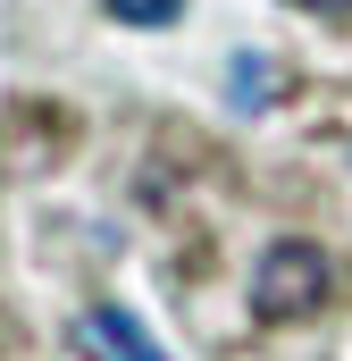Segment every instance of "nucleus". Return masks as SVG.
<instances>
[{"label":"nucleus","instance_id":"obj_1","mask_svg":"<svg viewBox=\"0 0 352 361\" xmlns=\"http://www.w3.org/2000/svg\"><path fill=\"white\" fill-rule=\"evenodd\" d=\"M327 294H336V252L310 244V235H277L260 261H252V277H244V302H252L260 328H294V319H310Z\"/></svg>","mask_w":352,"mask_h":361},{"label":"nucleus","instance_id":"obj_2","mask_svg":"<svg viewBox=\"0 0 352 361\" xmlns=\"http://www.w3.org/2000/svg\"><path fill=\"white\" fill-rule=\"evenodd\" d=\"M76 353L84 361H168L151 345V328L134 311H118V302H92L84 319H76Z\"/></svg>","mask_w":352,"mask_h":361},{"label":"nucleus","instance_id":"obj_3","mask_svg":"<svg viewBox=\"0 0 352 361\" xmlns=\"http://www.w3.org/2000/svg\"><path fill=\"white\" fill-rule=\"evenodd\" d=\"M227 101H235V109H268V101H277V68H268L260 51H244V59H235V76H227Z\"/></svg>","mask_w":352,"mask_h":361},{"label":"nucleus","instance_id":"obj_4","mask_svg":"<svg viewBox=\"0 0 352 361\" xmlns=\"http://www.w3.org/2000/svg\"><path fill=\"white\" fill-rule=\"evenodd\" d=\"M101 8H109L118 25H176V8H184V0H101Z\"/></svg>","mask_w":352,"mask_h":361},{"label":"nucleus","instance_id":"obj_5","mask_svg":"<svg viewBox=\"0 0 352 361\" xmlns=\"http://www.w3.org/2000/svg\"><path fill=\"white\" fill-rule=\"evenodd\" d=\"M294 8H319V17H352V0H294Z\"/></svg>","mask_w":352,"mask_h":361}]
</instances>
